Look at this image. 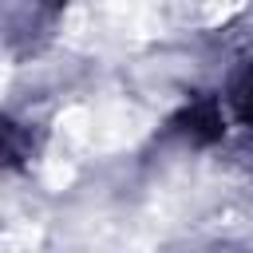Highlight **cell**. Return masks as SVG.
I'll list each match as a JSON object with an SVG mask.
<instances>
[{
    "mask_svg": "<svg viewBox=\"0 0 253 253\" xmlns=\"http://www.w3.org/2000/svg\"><path fill=\"white\" fill-rule=\"evenodd\" d=\"M146 130V115L130 103H111L103 111H95V126H91V146L95 150H119L126 142H134Z\"/></svg>",
    "mask_w": 253,
    "mask_h": 253,
    "instance_id": "obj_1",
    "label": "cell"
},
{
    "mask_svg": "<svg viewBox=\"0 0 253 253\" xmlns=\"http://www.w3.org/2000/svg\"><path fill=\"white\" fill-rule=\"evenodd\" d=\"M0 253H40V241L32 229H8L0 241Z\"/></svg>",
    "mask_w": 253,
    "mask_h": 253,
    "instance_id": "obj_2",
    "label": "cell"
}]
</instances>
